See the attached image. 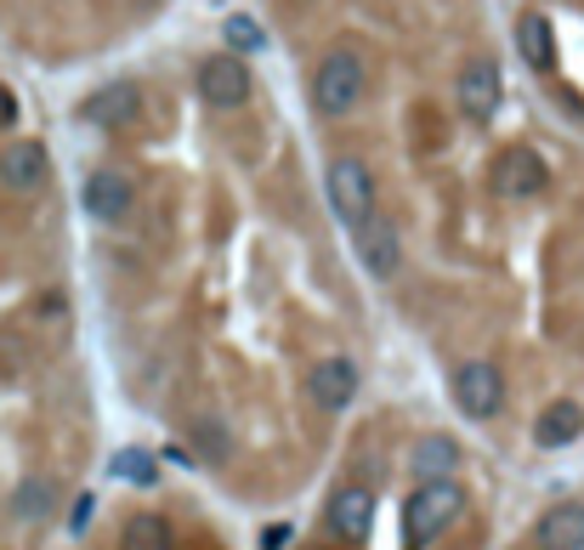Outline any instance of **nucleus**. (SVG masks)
Masks as SVG:
<instances>
[{"label":"nucleus","instance_id":"17","mask_svg":"<svg viewBox=\"0 0 584 550\" xmlns=\"http://www.w3.org/2000/svg\"><path fill=\"white\" fill-rule=\"evenodd\" d=\"M516 51H523V62L539 75L557 69V28H550V18H539V12L516 18Z\"/></svg>","mask_w":584,"mask_h":550},{"label":"nucleus","instance_id":"24","mask_svg":"<svg viewBox=\"0 0 584 550\" xmlns=\"http://www.w3.org/2000/svg\"><path fill=\"white\" fill-rule=\"evenodd\" d=\"M289 545V523H273L267 534H262V550H284Z\"/></svg>","mask_w":584,"mask_h":550},{"label":"nucleus","instance_id":"16","mask_svg":"<svg viewBox=\"0 0 584 550\" xmlns=\"http://www.w3.org/2000/svg\"><path fill=\"white\" fill-rule=\"evenodd\" d=\"M137 108H142V85H137V80H114V85H103V91L85 96L80 119H91V125H119V119H131Z\"/></svg>","mask_w":584,"mask_h":550},{"label":"nucleus","instance_id":"13","mask_svg":"<svg viewBox=\"0 0 584 550\" xmlns=\"http://www.w3.org/2000/svg\"><path fill=\"white\" fill-rule=\"evenodd\" d=\"M584 437V409L573 398H557V403H545L539 420H534V443L545 448V455H557V448H573Z\"/></svg>","mask_w":584,"mask_h":550},{"label":"nucleus","instance_id":"8","mask_svg":"<svg viewBox=\"0 0 584 550\" xmlns=\"http://www.w3.org/2000/svg\"><path fill=\"white\" fill-rule=\"evenodd\" d=\"M545 182H550V165H545V153H534V148H511V153H500L494 159V193L500 199H534V193H545Z\"/></svg>","mask_w":584,"mask_h":550},{"label":"nucleus","instance_id":"5","mask_svg":"<svg viewBox=\"0 0 584 550\" xmlns=\"http://www.w3.org/2000/svg\"><path fill=\"white\" fill-rule=\"evenodd\" d=\"M85 216L91 221H103V228H119V221H131L137 210V182L125 176L119 165H103V171H91L85 176Z\"/></svg>","mask_w":584,"mask_h":550},{"label":"nucleus","instance_id":"12","mask_svg":"<svg viewBox=\"0 0 584 550\" xmlns=\"http://www.w3.org/2000/svg\"><path fill=\"white\" fill-rule=\"evenodd\" d=\"M369 523H375V494L364 489V482H346V489L330 500V534L335 539H369Z\"/></svg>","mask_w":584,"mask_h":550},{"label":"nucleus","instance_id":"4","mask_svg":"<svg viewBox=\"0 0 584 550\" xmlns=\"http://www.w3.org/2000/svg\"><path fill=\"white\" fill-rule=\"evenodd\" d=\"M454 409H460L466 420H494L505 409V375H500V364L471 358V364L454 369Z\"/></svg>","mask_w":584,"mask_h":550},{"label":"nucleus","instance_id":"23","mask_svg":"<svg viewBox=\"0 0 584 550\" xmlns=\"http://www.w3.org/2000/svg\"><path fill=\"white\" fill-rule=\"evenodd\" d=\"M91 511H96V500L80 494V500L69 505V534H85V528H91Z\"/></svg>","mask_w":584,"mask_h":550},{"label":"nucleus","instance_id":"3","mask_svg":"<svg viewBox=\"0 0 584 550\" xmlns=\"http://www.w3.org/2000/svg\"><path fill=\"white\" fill-rule=\"evenodd\" d=\"M460 511H466V489L460 482H414V494L403 505V534L409 545H432L437 534H448L454 523H460Z\"/></svg>","mask_w":584,"mask_h":550},{"label":"nucleus","instance_id":"18","mask_svg":"<svg viewBox=\"0 0 584 550\" xmlns=\"http://www.w3.org/2000/svg\"><path fill=\"white\" fill-rule=\"evenodd\" d=\"M171 523L159 511H137L131 523L119 528V550H171Z\"/></svg>","mask_w":584,"mask_h":550},{"label":"nucleus","instance_id":"11","mask_svg":"<svg viewBox=\"0 0 584 550\" xmlns=\"http://www.w3.org/2000/svg\"><path fill=\"white\" fill-rule=\"evenodd\" d=\"M46 176H51L46 142H12L7 153H0V182H7L12 193H41Z\"/></svg>","mask_w":584,"mask_h":550},{"label":"nucleus","instance_id":"1","mask_svg":"<svg viewBox=\"0 0 584 550\" xmlns=\"http://www.w3.org/2000/svg\"><path fill=\"white\" fill-rule=\"evenodd\" d=\"M364 85H369L364 57L352 51V46H335V51H323L318 75H312V108L323 119H346L352 108L364 103Z\"/></svg>","mask_w":584,"mask_h":550},{"label":"nucleus","instance_id":"7","mask_svg":"<svg viewBox=\"0 0 584 550\" xmlns=\"http://www.w3.org/2000/svg\"><path fill=\"white\" fill-rule=\"evenodd\" d=\"M199 96L210 108H244L250 103V62L244 57H227V51H216V57H205L199 62Z\"/></svg>","mask_w":584,"mask_h":550},{"label":"nucleus","instance_id":"25","mask_svg":"<svg viewBox=\"0 0 584 550\" xmlns=\"http://www.w3.org/2000/svg\"><path fill=\"white\" fill-rule=\"evenodd\" d=\"M12 119H18V96L0 85V125H12Z\"/></svg>","mask_w":584,"mask_h":550},{"label":"nucleus","instance_id":"6","mask_svg":"<svg viewBox=\"0 0 584 550\" xmlns=\"http://www.w3.org/2000/svg\"><path fill=\"white\" fill-rule=\"evenodd\" d=\"M460 114L471 119V125H489L494 114H500V103H505V75H500V62L494 57H471L466 69H460Z\"/></svg>","mask_w":584,"mask_h":550},{"label":"nucleus","instance_id":"22","mask_svg":"<svg viewBox=\"0 0 584 550\" xmlns=\"http://www.w3.org/2000/svg\"><path fill=\"white\" fill-rule=\"evenodd\" d=\"M193 443H199V455H205V460H216V466H221L227 455H233L227 432H221V426H210V420H205V426H193Z\"/></svg>","mask_w":584,"mask_h":550},{"label":"nucleus","instance_id":"2","mask_svg":"<svg viewBox=\"0 0 584 550\" xmlns=\"http://www.w3.org/2000/svg\"><path fill=\"white\" fill-rule=\"evenodd\" d=\"M323 193H330V210L346 233H358L369 216H380V199H375V176L364 159H352V153H335L330 159V171H323Z\"/></svg>","mask_w":584,"mask_h":550},{"label":"nucleus","instance_id":"14","mask_svg":"<svg viewBox=\"0 0 584 550\" xmlns=\"http://www.w3.org/2000/svg\"><path fill=\"white\" fill-rule=\"evenodd\" d=\"M409 471L420 482H448L454 471H460V443H454L448 432H426L409 448Z\"/></svg>","mask_w":584,"mask_h":550},{"label":"nucleus","instance_id":"20","mask_svg":"<svg viewBox=\"0 0 584 550\" xmlns=\"http://www.w3.org/2000/svg\"><path fill=\"white\" fill-rule=\"evenodd\" d=\"M221 35H227V57H255V51L267 46V28L255 23L250 12H233V18L221 23Z\"/></svg>","mask_w":584,"mask_h":550},{"label":"nucleus","instance_id":"19","mask_svg":"<svg viewBox=\"0 0 584 550\" xmlns=\"http://www.w3.org/2000/svg\"><path fill=\"white\" fill-rule=\"evenodd\" d=\"M51 505H57L51 477H23L18 482V494H12V516H18V523H46Z\"/></svg>","mask_w":584,"mask_h":550},{"label":"nucleus","instance_id":"21","mask_svg":"<svg viewBox=\"0 0 584 550\" xmlns=\"http://www.w3.org/2000/svg\"><path fill=\"white\" fill-rule=\"evenodd\" d=\"M108 471L125 477V482H137V489H153L159 482V460L148 455V448H119V455L108 460Z\"/></svg>","mask_w":584,"mask_h":550},{"label":"nucleus","instance_id":"15","mask_svg":"<svg viewBox=\"0 0 584 550\" xmlns=\"http://www.w3.org/2000/svg\"><path fill=\"white\" fill-rule=\"evenodd\" d=\"M534 545L539 550H584V505L579 500H562L539 516L534 528Z\"/></svg>","mask_w":584,"mask_h":550},{"label":"nucleus","instance_id":"10","mask_svg":"<svg viewBox=\"0 0 584 550\" xmlns=\"http://www.w3.org/2000/svg\"><path fill=\"white\" fill-rule=\"evenodd\" d=\"M352 244H358V262L369 267V278H392L403 267V239L392 228V216H369L358 233H352Z\"/></svg>","mask_w":584,"mask_h":550},{"label":"nucleus","instance_id":"9","mask_svg":"<svg viewBox=\"0 0 584 550\" xmlns=\"http://www.w3.org/2000/svg\"><path fill=\"white\" fill-rule=\"evenodd\" d=\"M307 398H312L323 414H346L352 398H358V364H352V358H323V364H312Z\"/></svg>","mask_w":584,"mask_h":550}]
</instances>
